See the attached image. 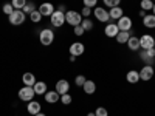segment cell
Listing matches in <instances>:
<instances>
[{
  "label": "cell",
  "instance_id": "cell-1",
  "mask_svg": "<svg viewBox=\"0 0 155 116\" xmlns=\"http://www.w3.org/2000/svg\"><path fill=\"white\" fill-rule=\"evenodd\" d=\"M39 40H41V44H42L44 47L51 45V44H53V40H54V33H53V30L44 28L41 33H39Z\"/></svg>",
  "mask_w": 155,
  "mask_h": 116
},
{
  "label": "cell",
  "instance_id": "cell-2",
  "mask_svg": "<svg viewBox=\"0 0 155 116\" xmlns=\"http://www.w3.org/2000/svg\"><path fill=\"white\" fill-rule=\"evenodd\" d=\"M65 22L70 23L71 27H78V25H81L82 22V16H81V12H78V11H67L65 12Z\"/></svg>",
  "mask_w": 155,
  "mask_h": 116
},
{
  "label": "cell",
  "instance_id": "cell-3",
  "mask_svg": "<svg viewBox=\"0 0 155 116\" xmlns=\"http://www.w3.org/2000/svg\"><path fill=\"white\" fill-rule=\"evenodd\" d=\"M50 22H51V25H53V27H56V28L62 27V25L65 23V12L56 9L53 14L50 16Z\"/></svg>",
  "mask_w": 155,
  "mask_h": 116
},
{
  "label": "cell",
  "instance_id": "cell-4",
  "mask_svg": "<svg viewBox=\"0 0 155 116\" xmlns=\"http://www.w3.org/2000/svg\"><path fill=\"white\" fill-rule=\"evenodd\" d=\"M36 96V93H34V88L33 87H22L20 90H19V99L20 101H23V102H30V101H33V98Z\"/></svg>",
  "mask_w": 155,
  "mask_h": 116
},
{
  "label": "cell",
  "instance_id": "cell-5",
  "mask_svg": "<svg viewBox=\"0 0 155 116\" xmlns=\"http://www.w3.org/2000/svg\"><path fill=\"white\" fill-rule=\"evenodd\" d=\"M8 20H9L11 25L19 27V25H22L25 22V12L22 9H14V12H12L11 16H8Z\"/></svg>",
  "mask_w": 155,
  "mask_h": 116
},
{
  "label": "cell",
  "instance_id": "cell-6",
  "mask_svg": "<svg viewBox=\"0 0 155 116\" xmlns=\"http://www.w3.org/2000/svg\"><path fill=\"white\" fill-rule=\"evenodd\" d=\"M140 57L143 60L146 65H152L153 63V59H155V50L150 48V50H141L140 51Z\"/></svg>",
  "mask_w": 155,
  "mask_h": 116
},
{
  "label": "cell",
  "instance_id": "cell-7",
  "mask_svg": "<svg viewBox=\"0 0 155 116\" xmlns=\"http://www.w3.org/2000/svg\"><path fill=\"white\" fill-rule=\"evenodd\" d=\"M140 47L141 50H150L155 47V39L149 34H143L140 37Z\"/></svg>",
  "mask_w": 155,
  "mask_h": 116
},
{
  "label": "cell",
  "instance_id": "cell-8",
  "mask_svg": "<svg viewBox=\"0 0 155 116\" xmlns=\"http://www.w3.org/2000/svg\"><path fill=\"white\" fill-rule=\"evenodd\" d=\"M37 9H39V12L42 14V17H50V16L56 11L54 6H53V3H50V2H44V3H41V6H39Z\"/></svg>",
  "mask_w": 155,
  "mask_h": 116
},
{
  "label": "cell",
  "instance_id": "cell-9",
  "mask_svg": "<svg viewBox=\"0 0 155 116\" xmlns=\"http://www.w3.org/2000/svg\"><path fill=\"white\" fill-rule=\"evenodd\" d=\"M93 14H95V17H96L99 22H109V20H110L109 11L104 9L102 6H96V8L93 9Z\"/></svg>",
  "mask_w": 155,
  "mask_h": 116
},
{
  "label": "cell",
  "instance_id": "cell-10",
  "mask_svg": "<svg viewBox=\"0 0 155 116\" xmlns=\"http://www.w3.org/2000/svg\"><path fill=\"white\" fill-rule=\"evenodd\" d=\"M116 25H118L120 31H132V19L127 16H123L121 19H118Z\"/></svg>",
  "mask_w": 155,
  "mask_h": 116
},
{
  "label": "cell",
  "instance_id": "cell-11",
  "mask_svg": "<svg viewBox=\"0 0 155 116\" xmlns=\"http://www.w3.org/2000/svg\"><path fill=\"white\" fill-rule=\"evenodd\" d=\"M84 51H85V47H84L82 42H74V44L70 45V56L78 57V56L84 54Z\"/></svg>",
  "mask_w": 155,
  "mask_h": 116
},
{
  "label": "cell",
  "instance_id": "cell-12",
  "mask_svg": "<svg viewBox=\"0 0 155 116\" xmlns=\"http://www.w3.org/2000/svg\"><path fill=\"white\" fill-rule=\"evenodd\" d=\"M153 77V67L152 65H144L140 70V79L141 81H150Z\"/></svg>",
  "mask_w": 155,
  "mask_h": 116
},
{
  "label": "cell",
  "instance_id": "cell-13",
  "mask_svg": "<svg viewBox=\"0 0 155 116\" xmlns=\"http://www.w3.org/2000/svg\"><path fill=\"white\" fill-rule=\"evenodd\" d=\"M56 92L59 93V95H65V93H68L70 92V84H68V81L67 79H59L58 82H56Z\"/></svg>",
  "mask_w": 155,
  "mask_h": 116
},
{
  "label": "cell",
  "instance_id": "cell-14",
  "mask_svg": "<svg viewBox=\"0 0 155 116\" xmlns=\"http://www.w3.org/2000/svg\"><path fill=\"white\" fill-rule=\"evenodd\" d=\"M104 33H106V36L107 37H116L118 36V33H120V28H118V25L116 23H107L106 25V30H104Z\"/></svg>",
  "mask_w": 155,
  "mask_h": 116
},
{
  "label": "cell",
  "instance_id": "cell-15",
  "mask_svg": "<svg viewBox=\"0 0 155 116\" xmlns=\"http://www.w3.org/2000/svg\"><path fill=\"white\" fill-rule=\"evenodd\" d=\"M41 108H42V105H41V102H37V101H30L28 105H27L28 113L33 114V116L37 114V113H41Z\"/></svg>",
  "mask_w": 155,
  "mask_h": 116
},
{
  "label": "cell",
  "instance_id": "cell-16",
  "mask_svg": "<svg viewBox=\"0 0 155 116\" xmlns=\"http://www.w3.org/2000/svg\"><path fill=\"white\" fill-rule=\"evenodd\" d=\"M127 47H129V50H130V51H138V50H141V47H140V37L130 36V39L127 40Z\"/></svg>",
  "mask_w": 155,
  "mask_h": 116
},
{
  "label": "cell",
  "instance_id": "cell-17",
  "mask_svg": "<svg viewBox=\"0 0 155 116\" xmlns=\"http://www.w3.org/2000/svg\"><path fill=\"white\" fill-rule=\"evenodd\" d=\"M109 16H110V19H112V20H118V19H121V17L124 16L123 8H120V6L110 8V9H109Z\"/></svg>",
  "mask_w": 155,
  "mask_h": 116
},
{
  "label": "cell",
  "instance_id": "cell-18",
  "mask_svg": "<svg viewBox=\"0 0 155 116\" xmlns=\"http://www.w3.org/2000/svg\"><path fill=\"white\" fill-rule=\"evenodd\" d=\"M45 101L48 102V104H56L58 101H61V95L56 92H47L45 93Z\"/></svg>",
  "mask_w": 155,
  "mask_h": 116
},
{
  "label": "cell",
  "instance_id": "cell-19",
  "mask_svg": "<svg viewBox=\"0 0 155 116\" xmlns=\"http://www.w3.org/2000/svg\"><path fill=\"white\" fill-rule=\"evenodd\" d=\"M126 79H127V82H129V84H137V82H140V71H137V70H130V71H127Z\"/></svg>",
  "mask_w": 155,
  "mask_h": 116
},
{
  "label": "cell",
  "instance_id": "cell-20",
  "mask_svg": "<svg viewBox=\"0 0 155 116\" xmlns=\"http://www.w3.org/2000/svg\"><path fill=\"white\" fill-rule=\"evenodd\" d=\"M22 82L27 85V87H33L37 81H36V76H34L33 73H25V74L22 76Z\"/></svg>",
  "mask_w": 155,
  "mask_h": 116
},
{
  "label": "cell",
  "instance_id": "cell-21",
  "mask_svg": "<svg viewBox=\"0 0 155 116\" xmlns=\"http://www.w3.org/2000/svg\"><path fill=\"white\" fill-rule=\"evenodd\" d=\"M33 88H34V93L36 95H45L48 90H47V84L44 82V81H39V82H36L34 85H33Z\"/></svg>",
  "mask_w": 155,
  "mask_h": 116
},
{
  "label": "cell",
  "instance_id": "cell-22",
  "mask_svg": "<svg viewBox=\"0 0 155 116\" xmlns=\"http://www.w3.org/2000/svg\"><path fill=\"white\" fill-rule=\"evenodd\" d=\"M130 36H132V31H120L115 39H116L118 44H127V40L130 39Z\"/></svg>",
  "mask_w": 155,
  "mask_h": 116
},
{
  "label": "cell",
  "instance_id": "cell-23",
  "mask_svg": "<svg viewBox=\"0 0 155 116\" xmlns=\"http://www.w3.org/2000/svg\"><path fill=\"white\" fill-rule=\"evenodd\" d=\"M82 88H84V93L85 95H93L96 92V84L93 81H85V84L82 85Z\"/></svg>",
  "mask_w": 155,
  "mask_h": 116
},
{
  "label": "cell",
  "instance_id": "cell-24",
  "mask_svg": "<svg viewBox=\"0 0 155 116\" xmlns=\"http://www.w3.org/2000/svg\"><path fill=\"white\" fill-rule=\"evenodd\" d=\"M143 23H144L146 28H155V16L153 14H147L143 19Z\"/></svg>",
  "mask_w": 155,
  "mask_h": 116
},
{
  "label": "cell",
  "instance_id": "cell-25",
  "mask_svg": "<svg viewBox=\"0 0 155 116\" xmlns=\"http://www.w3.org/2000/svg\"><path fill=\"white\" fill-rule=\"evenodd\" d=\"M30 20L33 22V23H39L42 20V14L39 12V9H36V11H33L31 14H30Z\"/></svg>",
  "mask_w": 155,
  "mask_h": 116
},
{
  "label": "cell",
  "instance_id": "cell-26",
  "mask_svg": "<svg viewBox=\"0 0 155 116\" xmlns=\"http://www.w3.org/2000/svg\"><path fill=\"white\" fill-rule=\"evenodd\" d=\"M37 8H36V5H34V2H27V5H25L23 6V12H25V14H31V12L33 11H36Z\"/></svg>",
  "mask_w": 155,
  "mask_h": 116
},
{
  "label": "cell",
  "instance_id": "cell-27",
  "mask_svg": "<svg viewBox=\"0 0 155 116\" xmlns=\"http://www.w3.org/2000/svg\"><path fill=\"white\" fill-rule=\"evenodd\" d=\"M141 9H144V11H152L153 8V2L152 0H141Z\"/></svg>",
  "mask_w": 155,
  "mask_h": 116
},
{
  "label": "cell",
  "instance_id": "cell-28",
  "mask_svg": "<svg viewBox=\"0 0 155 116\" xmlns=\"http://www.w3.org/2000/svg\"><path fill=\"white\" fill-rule=\"evenodd\" d=\"M11 5L14 6V9H23V6L27 5V0H11Z\"/></svg>",
  "mask_w": 155,
  "mask_h": 116
},
{
  "label": "cell",
  "instance_id": "cell-29",
  "mask_svg": "<svg viewBox=\"0 0 155 116\" xmlns=\"http://www.w3.org/2000/svg\"><path fill=\"white\" fill-rule=\"evenodd\" d=\"M2 11H3V14H6V16H11L12 12H14V6L11 5V2H9V3H5V5L2 6Z\"/></svg>",
  "mask_w": 155,
  "mask_h": 116
},
{
  "label": "cell",
  "instance_id": "cell-30",
  "mask_svg": "<svg viewBox=\"0 0 155 116\" xmlns=\"http://www.w3.org/2000/svg\"><path fill=\"white\" fill-rule=\"evenodd\" d=\"M81 27L84 28V31H90L93 28V22L90 20V19H84L82 22H81Z\"/></svg>",
  "mask_w": 155,
  "mask_h": 116
},
{
  "label": "cell",
  "instance_id": "cell-31",
  "mask_svg": "<svg viewBox=\"0 0 155 116\" xmlns=\"http://www.w3.org/2000/svg\"><path fill=\"white\" fill-rule=\"evenodd\" d=\"M61 102L64 105H70L73 102V98L70 96V93H65V95H61Z\"/></svg>",
  "mask_w": 155,
  "mask_h": 116
},
{
  "label": "cell",
  "instance_id": "cell-32",
  "mask_svg": "<svg viewBox=\"0 0 155 116\" xmlns=\"http://www.w3.org/2000/svg\"><path fill=\"white\" fill-rule=\"evenodd\" d=\"M102 2H104L107 8H115V6H120L121 0H102Z\"/></svg>",
  "mask_w": 155,
  "mask_h": 116
},
{
  "label": "cell",
  "instance_id": "cell-33",
  "mask_svg": "<svg viewBox=\"0 0 155 116\" xmlns=\"http://www.w3.org/2000/svg\"><path fill=\"white\" fill-rule=\"evenodd\" d=\"M85 81H87V79H85V76H82V74H78V76H76V79H74V82H76L78 87H82V85L85 84Z\"/></svg>",
  "mask_w": 155,
  "mask_h": 116
},
{
  "label": "cell",
  "instance_id": "cell-34",
  "mask_svg": "<svg viewBox=\"0 0 155 116\" xmlns=\"http://www.w3.org/2000/svg\"><path fill=\"white\" fill-rule=\"evenodd\" d=\"M95 114H96V116H109V111H107V108H104V107H98V108L95 110Z\"/></svg>",
  "mask_w": 155,
  "mask_h": 116
},
{
  "label": "cell",
  "instance_id": "cell-35",
  "mask_svg": "<svg viewBox=\"0 0 155 116\" xmlns=\"http://www.w3.org/2000/svg\"><path fill=\"white\" fill-rule=\"evenodd\" d=\"M82 2H84V6L87 8H96L98 0H82Z\"/></svg>",
  "mask_w": 155,
  "mask_h": 116
},
{
  "label": "cell",
  "instance_id": "cell-36",
  "mask_svg": "<svg viewBox=\"0 0 155 116\" xmlns=\"http://www.w3.org/2000/svg\"><path fill=\"white\" fill-rule=\"evenodd\" d=\"M73 33H74V36H84L85 31L81 25H78V27H73Z\"/></svg>",
  "mask_w": 155,
  "mask_h": 116
},
{
  "label": "cell",
  "instance_id": "cell-37",
  "mask_svg": "<svg viewBox=\"0 0 155 116\" xmlns=\"http://www.w3.org/2000/svg\"><path fill=\"white\" fill-rule=\"evenodd\" d=\"M90 14H92V8L84 6V8H82V11H81V16H82V17H88Z\"/></svg>",
  "mask_w": 155,
  "mask_h": 116
},
{
  "label": "cell",
  "instance_id": "cell-38",
  "mask_svg": "<svg viewBox=\"0 0 155 116\" xmlns=\"http://www.w3.org/2000/svg\"><path fill=\"white\" fill-rule=\"evenodd\" d=\"M146 16H147V11H144V9H140V17H143V19H144Z\"/></svg>",
  "mask_w": 155,
  "mask_h": 116
},
{
  "label": "cell",
  "instance_id": "cell-39",
  "mask_svg": "<svg viewBox=\"0 0 155 116\" xmlns=\"http://www.w3.org/2000/svg\"><path fill=\"white\" fill-rule=\"evenodd\" d=\"M65 9H67V8H65V5H59V11H62V12H64Z\"/></svg>",
  "mask_w": 155,
  "mask_h": 116
},
{
  "label": "cell",
  "instance_id": "cell-40",
  "mask_svg": "<svg viewBox=\"0 0 155 116\" xmlns=\"http://www.w3.org/2000/svg\"><path fill=\"white\" fill-rule=\"evenodd\" d=\"M34 116H47V114H45V113H42V111H41V113H37V114H34Z\"/></svg>",
  "mask_w": 155,
  "mask_h": 116
},
{
  "label": "cell",
  "instance_id": "cell-41",
  "mask_svg": "<svg viewBox=\"0 0 155 116\" xmlns=\"http://www.w3.org/2000/svg\"><path fill=\"white\" fill-rule=\"evenodd\" d=\"M87 116H96V114H95V111H92V113H88Z\"/></svg>",
  "mask_w": 155,
  "mask_h": 116
},
{
  "label": "cell",
  "instance_id": "cell-42",
  "mask_svg": "<svg viewBox=\"0 0 155 116\" xmlns=\"http://www.w3.org/2000/svg\"><path fill=\"white\" fill-rule=\"evenodd\" d=\"M152 14L155 16V3H153V8H152Z\"/></svg>",
  "mask_w": 155,
  "mask_h": 116
},
{
  "label": "cell",
  "instance_id": "cell-43",
  "mask_svg": "<svg viewBox=\"0 0 155 116\" xmlns=\"http://www.w3.org/2000/svg\"><path fill=\"white\" fill-rule=\"evenodd\" d=\"M152 2H153V3H155V0H152Z\"/></svg>",
  "mask_w": 155,
  "mask_h": 116
},
{
  "label": "cell",
  "instance_id": "cell-44",
  "mask_svg": "<svg viewBox=\"0 0 155 116\" xmlns=\"http://www.w3.org/2000/svg\"><path fill=\"white\" fill-rule=\"evenodd\" d=\"M153 50H155V47H153Z\"/></svg>",
  "mask_w": 155,
  "mask_h": 116
}]
</instances>
